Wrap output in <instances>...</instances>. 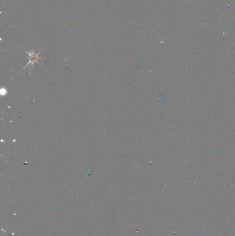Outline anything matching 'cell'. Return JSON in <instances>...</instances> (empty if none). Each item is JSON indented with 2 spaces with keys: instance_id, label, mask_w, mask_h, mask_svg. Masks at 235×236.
<instances>
[{
  "instance_id": "obj_1",
  "label": "cell",
  "mask_w": 235,
  "mask_h": 236,
  "mask_svg": "<svg viewBox=\"0 0 235 236\" xmlns=\"http://www.w3.org/2000/svg\"><path fill=\"white\" fill-rule=\"evenodd\" d=\"M26 52H27V53H28V57H29V62L27 64V65L26 66V67H27L28 65H29V64H34L35 62H38V60L42 59V58H39V54L40 52L38 53H35L34 51L28 52L26 51Z\"/></svg>"
}]
</instances>
